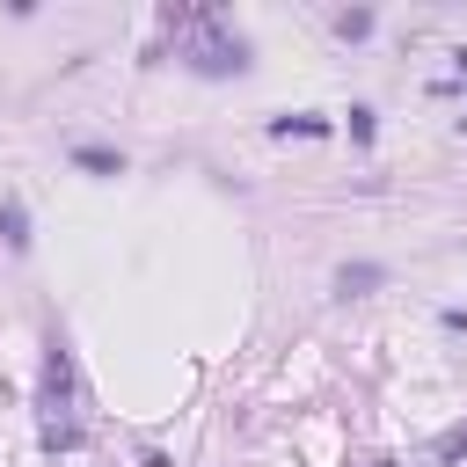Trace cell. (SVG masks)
<instances>
[{"mask_svg": "<svg viewBox=\"0 0 467 467\" xmlns=\"http://www.w3.org/2000/svg\"><path fill=\"white\" fill-rule=\"evenodd\" d=\"M73 161L95 168V175H124V153H102V146H73Z\"/></svg>", "mask_w": 467, "mask_h": 467, "instance_id": "3957f363", "label": "cell"}, {"mask_svg": "<svg viewBox=\"0 0 467 467\" xmlns=\"http://www.w3.org/2000/svg\"><path fill=\"white\" fill-rule=\"evenodd\" d=\"M190 66H197V73H241V66H248V44H241V36H197Z\"/></svg>", "mask_w": 467, "mask_h": 467, "instance_id": "6da1fadb", "label": "cell"}, {"mask_svg": "<svg viewBox=\"0 0 467 467\" xmlns=\"http://www.w3.org/2000/svg\"><path fill=\"white\" fill-rule=\"evenodd\" d=\"M0 241H7V248H29V219H22L15 197H0Z\"/></svg>", "mask_w": 467, "mask_h": 467, "instance_id": "7a4b0ae2", "label": "cell"}, {"mask_svg": "<svg viewBox=\"0 0 467 467\" xmlns=\"http://www.w3.org/2000/svg\"><path fill=\"white\" fill-rule=\"evenodd\" d=\"M336 285H343V292H372V285H379V270H372V263H350Z\"/></svg>", "mask_w": 467, "mask_h": 467, "instance_id": "277c9868", "label": "cell"}]
</instances>
